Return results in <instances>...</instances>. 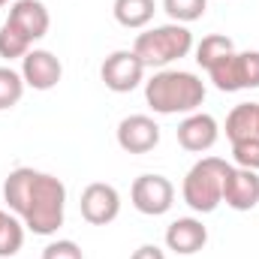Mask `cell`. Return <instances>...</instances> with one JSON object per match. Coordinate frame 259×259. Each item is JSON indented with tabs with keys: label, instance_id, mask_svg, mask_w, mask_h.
<instances>
[{
	"label": "cell",
	"instance_id": "1",
	"mask_svg": "<svg viewBox=\"0 0 259 259\" xmlns=\"http://www.w3.org/2000/svg\"><path fill=\"white\" fill-rule=\"evenodd\" d=\"M6 205L24 220L33 235H55L64 226L66 187L61 178L36 169H12L3 184Z\"/></svg>",
	"mask_w": 259,
	"mask_h": 259
},
{
	"label": "cell",
	"instance_id": "2",
	"mask_svg": "<svg viewBox=\"0 0 259 259\" xmlns=\"http://www.w3.org/2000/svg\"><path fill=\"white\" fill-rule=\"evenodd\" d=\"M145 100L157 115H193L205 103V84L196 72L163 69L145 81Z\"/></svg>",
	"mask_w": 259,
	"mask_h": 259
},
{
	"label": "cell",
	"instance_id": "3",
	"mask_svg": "<svg viewBox=\"0 0 259 259\" xmlns=\"http://www.w3.org/2000/svg\"><path fill=\"white\" fill-rule=\"evenodd\" d=\"M232 166L220 157H202L193 163V169L184 175L181 184V196L184 202L193 208L196 214H211L220 202H223V187L229 178Z\"/></svg>",
	"mask_w": 259,
	"mask_h": 259
},
{
	"label": "cell",
	"instance_id": "4",
	"mask_svg": "<svg viewBox=\"0 0 259 259\" xmlns=\"http://www.w3.org/2000/svg\"><path fill=\"white\" fill-rule=\"evenodd\" d=\"M193 49V33L184 27V24H160V27H151L145 33L136 36L133 42V52L139 55V61L148 66H166L172 61H181L187 58Z\"/></svg>",
	"mask_w": 259,
	"mask_h": 259
},
{
	"label": "cell",
	"instance_id": "5",
	"mask_svg": "<svg viewBox=\"0 0 259 259\" xmlns=\"http://www.w3.org/2000/svg\"><path fill=\"white\" fill-rule=\"evenodd\" d=\"M211 81L217 91H247L259 88V52H229L226 58H220L217 64L208 69Z\"/></svg>",
	"mask_w": 259,
	"mask_h": 259
},
{
	"label": "cell",
	"instance_id": "6",
	"mask_svg": "<svg viewBox=\"0 0 259 259\" xmlns=\"http://www.w3.org/2000/svg\"><path fill=\"white\" fill-rule=\"evenodd\" d=\"M130 199L136 205V211L148 214V217H160L172 208L175 202V187L166 175H139L133 181Z\"/></svg>",
	"mask_w": 259,
	"mask_h": 259
},
{
	"label": "cell",
	"instance_id": "7",
	"mask_svg": "<svg viewBox=\"0 0 259 259\" xmlns=\"http://www.w3.org/2000/svg\"><path fill=\"white\" fill-rule=\"evenodd\" d=\"M142 75H145V64L139 61L136 52L121 49V52H112L103 66H100V78L109 91L115 94H130L142 84Z\"/></svg>",
	"mask_w": 259,
	"mask_h": 259
},
{
	"label": "cell",
	"instance_id": "8",
	"mask_svg": "<svg viewBox=\"0 0 259 259\" xmlns=\"http://www.w3.org/2000/svg\"><path fill=\"white\" fill-rule=\"evenodd\" d=\"M121 214V196L112 184L94 181L81 190V217L91 226H106Z\"/></svg>",
	"mask_w": 259,
	"mask_h": 259
},
{
	"label": "cell",
	"instance_id": "9",
	"mask_svg": "<svg viewBox=\"0 0 259 259\" xmlns=\"http://www.w3.org/2000/svg\"><path fill=\"white\" fill-rule=\"evenodd\" d=\"M61 75H64L61 61L46 49H33L21 58V78L33 91H52L61 81Z\"/></svg>",
	"mask_w": 259,
	"mask_h": 259
},
{
	"label": "cell",
	"instance_id": "10",
	"mask_svg": "<svg viewBox=\"0 0 259 259\" xmlns=\"http://www.w3.org/2000/svg\"><path fill=\"white\" fill-rule=\"evenodd\" d=\"M118 145L127 154H148L160 145V127L148 115H130L118 124Z\"/></svg>",
	"mask_w": 259,
	"mask_h": 259
},
{
	"label": "cell",
	"instance_id": "11",
	"mask_svg": "<svg viewBox=\"0 0 259 259\" xmlns=\"http://www.w3.org/2000/svg\"><path fill=\"white\" fill-rule=\"evenodd\" d=\"M208 244V229L196 217H178L166 229V247L178 256H193Z\"/></svg>",
	"mask_w": 259,
	"mask_h": 259
},
{
	"label": "cell",
	"instance_id": "12",
	"mask_svg": "<svg viewBox=\"0 0 259 259\" xmlns=\"http://www.w3.org/2000/svg\"><path fill=\"white\" fill-rule=\"evenodd\" d=\"M217 136H220L217 121L211 115H205V112H193L178 124V145L184 151H193V154H202V151L214 148Z\"/></svg>",
	"mask_w": 259,
	"mask_h": 259
},
{
	"label": "cell",
	"instance_id": "13",
	"mask_svg": "<svg viewBox=\"0 0 259 259\" xmlns=\"http://www.w3.org/2000/svg\"><path fill=\"white\" fill-rule=\"evenodd\" d=\"M223 202L235 211H253L259 205V175L253 169H232L223 187Z\"/></svg>",
	"mask_w": 259,
	"mask_h": 259
},
{
	"label": "cell",
	"instance_id": "14",
	"mask_svg": "<svg viewBox=\"0 0 259 259\" xmlns=\"http://www.w3.org/2000/svg\"><path fill=\"white\" fill-rule=\"evenodd\" d=\"M6 21L15 24L30 42L42 39V36L49 33V24H52L49 9H46L39 0H15V3L9 6V18H6Z\"/></svg>",
	"mask_w": 259,
	"mask_h": 259
},
{
	"label": "cell",
	"instance_id": "15",
	"mask_svg": "<svg viewBox=\"0 0 259 259\" xmlns=\"http://www.w3.org/2000/svg\"><path fill=\"white\" fill-rule=\"evenodd\" d=\"M226 139H259V103H241L226 118Z\"/></svg>",
	"mask_w": 259,
	"mask_h": 259
},
{
	"label": "cell",
	"instance_id": "16",
	"mask_svg": "<svg viewBox=\"0 0 259 259\" xmlns=\"http://www.w3.org/2000/svg\"><path fill=\"white\" fill-rule=\"evenodd\" d=\"M115 21L121 27H130V30H139V27H148L157 6L154 0H115Z\"/></svg>",
	"mask_w": 259,
	"mask_h": 259
},
{
	"label": "cell",
	"instance_id": "17",
	"mask_svg": "<svg viewBox=\"0 0 259 259\" xmlns=\"http://www.w3.org/2000/svg\"><path fill=\"white\" fill-rule=\"evenodd\" d=\"M229 52H235V49H232V39L223 36V33H211V36H205V39L196 46V64L202 66V69H211L220 58H226Z\"/></svg>",
	"mask_w": 259,
	"mask_h": 259
},
{
	"label": "cell",
	"instance_id": "18",
	"mask_svg": "<svg viewBox=\"0 0 259 259\" xmlns=\"http://www.w3.org/2000/svg\"><path fill=\"white\" fill-rule=\"evenodd\" d=\"M24 244V223L12 214H0V256H15Z\"/></svg>",
	"mask_w": 259,
	"mask_h": 259
},
{
	"label": "cell",
	"instance_id": "19",
	"mask_svg": "<svg viewBox=\"0 0 259 259\" xmlns=\"http://www.w3.org/2000/svg\"><path fill=\"white\" fill-rule=\"evenodd\" d=\"M30 46H33V42H30L15 24L3 21V27H0V58H6V61L24 58V55L30 52Z\"/></svg>",
	"mask_w": 259,
	"mask_h": 259
},
{
	"label": "cell",
	"instance_id": "20",
	"mask_svg": "<svg viewBox=\"0 0 259 259\" xmlns=\"http://www.w3.org/2000/svg\"><path fill=\"white\" fill-rule=\"evenodd\" d=\"M24 78L21 72H15L12 66H0V112L18 106V100L24 97Z\"/></svg>",
	"mask_w": 259,
	"mask_h": 259
},
{
	"label": "cell",
	"instance_id": "21",
	"mask_svg": "<svg viewBox=\"0 0 259 259\" xmlns=\"http://www.w3.org/2000/svg\"><path fill=\"white\" fill-rule=\"evenodd\" d=\"M163 9L169 12V18L175 24H190L205 15L208 0H163Z\"/></svg>",
	"mask_w": 259,
	"mask_h": 259
},
{
	"label": "cell",
	"instance_id": "22",
	"mask_svg": "<svg viewBox=\"0 0 259 259\" xmlns=\"http://www.w3.org/2000/svg\"><path fill=\"white\" fill-rule=\"evenodd\" d=\"M232 157L241 169L259 172V139H238L232 142Z\"/></svg>",
	"mask_w": 259,
	"mask_h": 259
},
{
	"label": "cell",
	"instance_id": "23",
	"mask_svg": "<svg viewBox=\"0 0 259 259\" xmlns=\"http://www.w3.org/2000/svg\"><path fill=\"white\" fill-rule=\"evenodd\" d=\"M42 259H84L81 247L75 241H52L46 250H42Z\"/></svg>",
	"mask_w": 259,
	"mask_h": 259
},
{
	"label": "cell",
	"instance_id": "24",
	"mask_svg": "<svg viewBox=\"0 0 259 259\" xmlns=\"http://www.w3.org/2000/svg\"><path fill=\"white\" fill-rule=\"evenodd\" d=\"M130 259H166V253H163L157 244H142L139 250H133Z\"/></svg>",
	"mask_w": 259,
	"mask_h": 259
},
{
	"label": "cell",
	"instance_id": "25",
	"mask_svg": "<svg viewBox=\"0 0 259 259\" xmlns=\"http://www.w3.org/2000/svg\"><path fill=\"white\" fill-rule=\"evenodd\" d=\"M6 3H9V0H0V6H6Z\"/></svg>",
	"mask_w": 259,
	"mask_h": 259
}]
</instances>
